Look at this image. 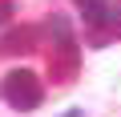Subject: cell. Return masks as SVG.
Masks as SVG:
<instances>
[{"label": "cell", "instance_id": "7a4b0ae2", "mask_svg": "<svg viewBox=\"0 0 121 117\" xmlns=\"http://www.w3.org/2000/svg\"><path fill=\"white\" fill-rule=\"evenodd\" d=\"M77 69H81V52H77V44H60V48H52V56H48V77H52V81L69 85V81L77 77Z\"/></svg>", "mask_w": 121, "mask_h": 117}, {"label": "cell", "instance_id": "6da1fadb", "mask_svg": "<svg viewBox=\"0 0 121 117\" xmlns=\"http://www.w3.org/2000/svg\"><path fill=\"white\" fill-rule=\"evenodd\" d=\"M0 93H4V101L16 109V113H28L44 101V85L32 69H12L4 81H0Z\"/></svg>", "mask_w": 121, "mask_h": 117}, {"label": "cell", "instance_id": "8992f818", "mask_svg": "<svg viewBox=\"0 0 121 117\" xmlns=\"http://www.w3.org/2000/svg\"><path fill=\"white\" fill-rule=\"evenodd\" d=\"M109 28L121 36V0H113V8H109Z\"/></svg>", "mask_w": 121, "mask_h": 117}, {"label": "cell", "instance_id": "52a82bcc", "mask_svg": "<svg viewBox=\"0 0 121 117\" xmlns=\"http://www.w3.org/2000/svg\"><path fill=\"white\" fill-rule=\"evenodd\" d=\"M8 16H12V0H0V24H4Z\"/></svg>", "mask_w": 121, "mask_h": 117}, {"label": "cell", "instance_id": "277c9868", "mask_svg": "<svg viewBox=\"0 0 121 117\" xmlns=\"http://www.w3.org/2000/svg\"><path fill=\"white\" fill-rule=\"evenodd\" d=\"M77 8L85 16V24H109V8H113V0H77Z\"/></svg>", "mask_w": 121, "mask_h": 117}, {"label": "cell", "instance_id": "5b68a950", "mask_svg": "<svg viewBox=\"0 0 121 117\" xmlns=\"http://www.w3.org/2000/svg\"><path fill=\"white\" fill-rule=\"evenodd\" d=\"M48 36H52V48L73 44V20L60 16V12H52V16H48Z\"/></svg>", "mask_w": 121, "mask_h": 117}, {"label": "cell", "instance_id": "3957f363", "mask_svg": "<svg viewBox=\"0 0 121 117\" xmlns=\"http://www.w3.org/2000/svg\"><path fill=\"white\" fill-rule=\"evenodd\" d=\"M36 28L32 24H20V28H8L4 36H0V52H32L36 48Z\"/></svg>", "mask_w": 121, "mask_h": 117}, {"label": "cell", "instance_id": "ba28073f", "mask_svg": "<svg viewBox=\"0 0 121 117\" xmlns=\"http://www.w3.org/2000/svg\"><path fill=\"white\" fill-rule=\"evenodd\" d=\"M56 117H85V109H65V113H56Z\"/></svg>", "mask_w": 121, "mask_h": 117}]
</instances>
